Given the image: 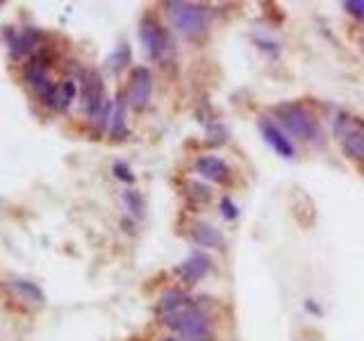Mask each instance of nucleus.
I'll return each mask as SVG.
<instances>
[{
  "label": "nucleus",
  "mask_w": 364,
  "mask_h": 341,
  "mask_svg": "<svg viewBox=\"0 0 364 341\" xmlns=\"http://www.w3.org/2000/svg\"><path fill=\"white\" fill-rule=\"evenodd\" d=\"M221 214L227 218V221H232V218H237V214H239V209H237V205L230 200V198H223L221 200Z\"/></svg>",
  "instance_id": "obj_21"
},
{
  "label": "nucleus",
  "mask_w": 364,
  "mask_h": 341,
  "mask_svg": "<svg viewBox=\"0 0 364 341\" xmlns=\"http://www.w3.org/2000/svg\"><path fill=\"white\" fill-rule=\"evenodd\" d=\"M191 189H194V196L198 200H207L209 198V189L203 187V184H191Z\"/></svg>",
  "instance_id": "obj_23"
},
{
  "label": "nucleus",
  "mask_w": 364,
  "mask_h": 341,
  "mask_svg": "<svg viewBox=\"0 0 364 341\" xmlns=\"http://www.w3.org/2000/svg\"><path fill=\"white\" fill-rule=\"evenodd\" d=\"M276 114L280 118V123L289 130V134L298 137V139L312 141L318 137V123L307 107L296 105V103H287V105L276 107Z\"/></svg>",
  "instance_id": "obj_4"
},
{
  "label": "nucleus",
  "mask_w": 364,
  "mask_h": 341,
  "mask_svg": "<svg viewBox=\"0 0 364 341\" xmlns=\"http://www.w3.org/2000/svg\"><path fill=\"white\" fill-rule=\"evenodd\" d=\"M187 300H189V298H187L182 291H178V289L164 291L162 298H160V302H158V314H160V316H167V314H171V312H176L178 307L185 305Z\"/></svg>",
  "instance_id": "obj_15"
},
{
  "label": "nucleus",
  "mask_w": 364,
  "mask_h": 341,
  "mask_svg": "<svg viewBox=\"0 0 364 341\" xmlns=\"http://www.w3.org/2000/svg\"><path fill=\"white\" fill-rule=\"evenodd\" d=\"M196 173L203 175L205 180L223 182L227 180V175H230V169H227V164L223 160L214 158V155H205V158L196 160Z\"/></svg>",
  "instance_id": "obj_11"
},
{
  "label": "nucleus",
  "mask_w": 364,
  "mask_h": 341,
  "mask_svg": "<svg viewBox=\"0 0 364 341\" xmlns=\"http://www.w3.org/2000/svg\"><path fill=\"white\" fill-rule=\"evenodd\" d=\"M191 237H194V242L198 246H205V248H216V251H221L225 246L223 235L209 223H194V228H191Z\"/></svg>",
  "instance_id": "obj_13"
},
{
  "label": "nucleus",
  "mask_w": 364,
  "mask_h": 341,
  "mask_svg": "<svg viewBox=\"0 0 364 341\" xmlns=\"http://www.w3.org/2000/svg\"><path fill=\"white\" fill-rule=\"evenodd\" d=\"M209 266H212L209 257L203 255V253H196V255H191L189 260H185V262L178 266V275L187 284H196L209 271Z\"/></svg>",
  "instance_id": "obj_9"
},
{
  "label": "nucleus",
  "mask_w": 364,
  "mask_h": 341,
  "mask_svg": "<svg viewBox=\"0 0 364 341\" xmlns=\"http://www.w3.org/2000/svg\"><path fill=\"white\" fill-rule=\"evenodd\" d=\"M260 130L264 134V139H267V144L278 155H282V158H294V146H291V141L287 139V137L278 130L276 123H271V121H267V118H262Z\"/></svg>",
  "instance_id": "obj_10"
},
{
  "label": "nucleus",
  "mask_w": 364,
  "mask_h": 341,
  "mask_svg": "<svg viewBox=\"0 0 364 341\" xmlns=\"http://www.w3.org/2000/svg\"><path fill=\"white\" fill-rule=\"evenodd\" d=\"M125 205L130 207V211H132L134 216H141V214H144V209H146L144 198H141L136 191H125Z\"/></svg>",
  "instance_id": "obj_19"
},
{
  "label": "nucleus",
  "mask_w": 364,
  "mask_h": 341,
  "mask_svg": "<svg viewBox=\"0 0 364 341\" xmlns=\"http://www.w3.org/2000/svg\"><path fill=\"white\" fill-rule=\"evenodd\" d=\"M164 7H167V16L171 18L173 27H178V32H182L185 36H198L205 32L207 27L205 7L194 3H178V0H171Z\"/></svg>",
  "instance_id": "obj_3"
},
{
  "label": "nucleus",
  "mask_w": 364,
  "mask_h": 341,
  "mask_svg": "<svg viewBox=\"0 0 364 341\" xmlns=\"http://www.w3.org/2000/svg\"><path fill=\"white\" fill-rule=\"evenodd\" d=\"M139 36H141V43H144V50L146 55H148L150 60H160L167 55L169 46H171V39L167 30L160 25L150 21V18H146V21L141 23V30H139Z\"/></svg>",
  "instance_id": "obj_7"
},
{
  "label": "nucleus",
  "mask_w": 364,
  "mask_h": 341,
  "mask_svg": "<svg viewBox=\"0 0 364 341\" xmlns=\"http://www.w3.org/2000/svg\"><path fill=\"white\" fill-rule=\"evenodd\" d=\"M36 46V34L32 30H25L16 36V41L12 43V53H14V57H23L25 53H30L32 48Z\"/></svg>",
  "instance_id": "obj_16"
},
{
  "label": "nucleus",
  "mask_w": 364,
  "mask_h": 341,
  "mask_svg": "<svg viewBox=\"0 0 364 341\" xmlns=\"http://www.w3.org/2000/svg\"><path fill=\"white\" fill-rule=\"evenodd\" d=\"M337 141L351 160L364 162V123L355 116H340L335 123Z\"/></svg>",
  "instance_id": "obj_5"
},
{
  "label": "nucleus",
  "mask_w": 364,
  "mask_h": 341,
  "mask_svg": "<svg viewBox=\"0 0 364 341\" xmlns=\"http://www.w3.org/2000/svg\"><path fill=\"white\" fill-rule=\"evenodd\" d=\"M344 7H346V12H349L351 16L362 18V21H364V0H346Z\"/></svg>",
  "instance_id": "obj_20"
},
{
  "label": "nucleus",
  "mask_w": 364,
  "mask_h": 341,
  "mask_svg": "<svg viewBox=\"0 0 364 341\" xmlns=\"http://www.w3.org/2000/svg\"><path fill=\"white\" fill-rule=\"evenodd\" d=\"M127 62H130V48H127V46H121V48H118L112 57L107 60V67L112 71H121Z\"/></svg>",
  "instance_id": "obj_18"
},
{
  "label": "nucleus",
  "mask_w": 364,
  "mask_h": 341,
  "mask_svg": "<svg viewBox=\"0 0 364 341\" xmlns=\"http://www.w3.org/2000/svg\"><path fill=\"white\" fill-rule=\"evenodd\" d=\"M162 323L169 326L171 330H176L180 339L185 341H214L212 321H209V316L191 298L176 312L162 316Z\"/></svg>",
  "instance_id": "obj_1"
},
{
  "label": "nucleus",
  "mask_w": 364,
  "mask_h": 341,
  "mask_svg": "<svg viewBox=\"0 0 364 341\" xmlns=\"http://www.w3.org/2000/svg\"><path fill=\"white\" fill-rule=\"evenodd\" d=\"M82 107L85 112L94 118L98 125L109 123V114H112V103L105 98V87L98 73H85L82 76Z\"/></svg>",
  "instance_id": "obj_2"
},
{
  "label": "nucleus",
  "mask_w": 364,
  "mask_h": 341,
  "mask_svg": "<svg viewBox=\"0 0 364 341\" xmlns=\"http://www.w3.org/2000/svg\"><path fill=\"white\" fill-rule=\"evenodd\" d=\"M167 341H185V339H180V337H178V339H167Z\"/></svg>",
  "instance_id": "obj_24"
},
{
  "label": "nucleus",
  "mask_w": 364,
  "mask_h": 341,
  "mask_svg": "<svg viewBox=\"0 0 364 341\" xmlns=\"http://www.w3.org/2000/svg\"><path fill=\"white\" fill-rule=\"evenodd\" d=\"M50 69V53L48 50H39L30 60V64H25V80L30 82V87L41 96V100L52 91V82L48 76Z\"/></svg>",
  "instance_id": "obj_6"
},
{
  "label": "nucleus",
  "mask_w": 364,
  "mask_h": 341,
  "mask_svg": "<svg viewBox=\"0 0 364 341\" xmlns=\"http://www.w3.org/2000/svg\"><path fill=\"white\" fill-rule=\"evenodd\" d=\"M109 134L116 137V139H123L127 134V125H125V100L123 96H118L112 105V114H109Z\"/></svg>",
  "instance_id": "obj_14"
},
{
  "label": "nucleus",
  "mask_w": 364,
  "mask_h": 341,
  "mask_svg": "<svg viewBox=\"0 0 364 341\" xmlns=\"http://www.w3.org/2000/svg\"><path fill=\"white\" fill-rule=\"evenodd\" d=\"M73 98H76V82L73 80H64L59 85H55L52 91L43 98V103L50 109H66Z\"/></svg>",
  "instance_id": "obj_12"
},
{
  "label": "nucleus",
  "mask_w": 364,
  "mask_h": 341,
  "mask_svg": "<svg viewBox=\"0 0 364 341\" xmlns=\"http://www.w3.org/2000/svg\"><path fill=\"white\" fill-rule=\"evenodd\" d=\"M12 287L21 293V296L25 298V300H30V302H43V293H41V289L36 287V284H32V282H27V280H16V282H12Z\"/></svg>",
  "instance_id": "obj_17"
},
{
  "label": "nucleus",
  "mask_w": 364,
  "mask_h": 341,
  "mask_svg": "<svg viewBox=\"0 0 364 341\" xmlns=\"http://www.w3.org/2000/svg\"><path fill=\"white\" fill-rule=\"evenodd\" d=\"M153 78L146 67H136L130 76V89H127V103L134 109H146L150 103Z\"/></svg>",
  "instance_id": "obj_8"
},
{
  "label": "nucleus",
  "mask_w": 364,
  "mask_h": 341,
  "mask_svg": "<svg viewBox=\"0 0 364 341\" xmlns=\"http://www.w3.org/2000/svg\"><path fill=\"white\" fill-rule=\"evenodd\" d=\"M114 175H116L118 180H123V182H132V180H134L132 173H130V169H127L125 164H121V162L114 164Z\"/></svg>",
  "instance_id": "obj_22"
}]
</instances>
